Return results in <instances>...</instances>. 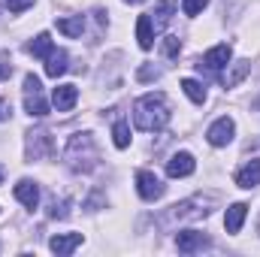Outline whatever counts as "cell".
<instances>
[{"mask_svg":"<svg viewBox=\"0 0 260 257\" xmlns=\"http://www.w3.org/2000/svg\"><path fill=\"white\" fill-rule=\"evenodd\" d=\"M76 100H79V88L76 85H58L52 91V103H55L58 112H70L76 106Z\"/></svg>","mask_w":260,"mask_h":257,"instance_id":"ba28073f","label":"cell"},{"mask_svg":"<svg viewBox=\"0 0 260 257\" xmlns=\"http://www.w3.org/2000/svg\"><path fill=\"white\" fill-rule=\"evenodd\" d=\"M79 245H82V233H58V236H52V242H49V248L61 257L73 254Z\"/></svg>","mask_w":260,"mask_h":257,"instance_id":"9c48e42d","label":"cell"},{"mask_svg":"<svg viewBox=\"0 0 260 257\" xmlns=\"http://www.w3.org/2000/svg\"><path fill=\"white\" fill-rule=\"evenodd\" d=\"M24 109H27L34 118L49 115V103L43 100V82H40L34 73L24 76Z\"/></svg>","mask_w":260,"mask_h":257,"instance_id":"3957f363","label":"cell"},{"mask_svg":"<svg viewBox=\"0 0 260 257\" xmlns=\"http://www.w3.org/2000/svg\"><path fill=\"white\" fill-rule=\"evenodd\" d=\"M9 3V12H24L27 6H34V0H6Z\"/></svg>","mask_w":260,"mask_h":257,"instance_id":"cb8c5ba5","label":"cell"},{"mask_svg":"<svg viewBox=\"0 0 260 257\" xmlns=\"http://www.w3.org/2000/svg\"><path fill=\"white\" fill-rule=\"evenodd\" d=\"M157 76H160V70H154V67H142V70H139V79H142V82L157 79Z\"/></svg>","mask_w":260,"mask_h":257,"instance_id":"d4e9b609","label":"cell"},{"mask_svg":"<svg viewBox=\"0 0 260 257\" xmlns=\"http://www.w3.org/2000/svg\"><path fill=\"white\" fill-rule=\"evenodd\" d=\"M133 124L145 133L164 130L170 124V106L164 100V94H145L133 103Z\"/></svg>","mask_w":260,"mask_h":257,"instance_id":"6da1fadb","label":"cell"},{"mask_svg":"<svg viewBox=\"0 0 260 257\" xmlns=\"http://www.w3.org/2000/svg\"><path fill=\"white\" fill-rule=\"evenodd\" d=\"M15 200H18L21 206H27V209H37V203H40V188H37L30 179H21V182L15 185Z\"/></svg>","mask_w":260,"mask_h":257,"instance_id":"30bf717a","label":"cell"},{"mask_svg":"<svg viewBox=\"0 0 260 257\" xmlns=\"http://www.w3.org/2000/svg\"><path fill=\"white\" fill-rule=\"evenodd\" d=\"M9 73H12V67H6V64H0V79H6V76H9Z\"/></svg>","mask_w":260,"mask_h":257,"instance_id":"484cf974","label":"cell"},{"mask_svg":"<svg viewBox=\"0 0 260 257\" xmlns=\"http://www.w3.org/2000/svg\"><path fill=\"white\" fill-rule=\"evenodd\" d=\"M209 6V0H182V12L185 15H200Z\"/></svg>","mask_w":260,"mask_h":257,"instance_id":"7402d4cb","label":"cell"},{"mask_svg":"<svg viewBox=\"0 0 260 257\" xmlns=\"http://www.w3.org/2000/svg\"><path fill=\"white\" fill-rule=\"evenodd\" d=\"M173 12H176V0H157L151 24H154V27H167V24H170V18H173Z\"/></svg>","mask_w":260,"mask_h":257,"instance_id":"e0dca14e","label":"cell"},{"mask_svg":"<svg viewBox=\"0 0 260 257\" xmlns=\"http://www.w3.org/2000/svg\"><path fill=\"white\" fill-rule=\"evenodd\" d=\"M136 40L142 49H151L154 46V24H151V15H139L136 18Z\"/></svg>","mask_w":260,"mask_h":257,"instance_id":"5bb4252c","label":"cell"},{"mask_svg":"<svg viewBox=\"0 0 260 257\" xmlns=\"http://www.w3.org/2000/svg\"><path fill=\"white\" fill-rule=\"evenodd\" d=\"M112 139H115V145H118V148H127V145H130L127 121H115V127H112Z\"/></svg>","mask_w":260,"mask_h":257,"instance_id":"44dd1931","label":"cell"},{"mask_svg":"<svg viewBox=\"0 0 260 257\" xmlns=\"http://www.w3.org/2000/svg\"><path fill=\"white\" fill-rule=\"evenodd\" d=\"M197 170V160L191 151H179V154H173L170 160H167V176L170 179H185V176H191Z\"/></svg>","mask_w":260,"mask_h":257,"instance_id":"5b68a950","label":"cell"},{"mask_svg":"<svg viewBox=\"0 0 260 257\" xmlns=\"http://www.w3.org/2000/svg\"><path fill=\"white\" fill-rule=\"evenodd\" d=\"M58 30H61L64 37H82V30H85V18H82V15L58 18Z\"/></svg>","mask_w":260,"mask_h":257,"instance_id":"ac0fdd59","label":"cell"},{"mask_svg":"<svg viewBox=\"0 0 260 257\" xmlns=\"http://www.w3.org/2000/svg\"><path fill=\"white\" fill-rule=\"evenodd\" d=\"M230 55H233V49H230L227 43H221V46H215V49H209V52L203 55V64L209 67V70H221V67H227Z\"/></svg>","mask_w":260,"mask_h":257,"instance_id":"8fae6325","label":"cell"},{"mask_svg":"<svg viewBox=\"0 0 260 257\" xmlns=\"http://www.w3.org/2000/svg\"><path fill=\"white\" fill-rule=\"evenodd\" d=\"M67 61H70V58H67V52H64V49H58V52L52 49V55L46 58V76H52V79L64 76V73H67V67H70Z\"/></svg>","mask_w":260,"mask_h":257,"instance_id":"9a60e30c","label":"cell"},{"mask_svg":"<svg viewBox=\"0 0 260 257\" xmlns=\"http://www.w3.org/2000/svg\"><path fill=\"white\" fill-rule=\"evenodd\" d=\"M233 133H236V124H233V118H227V115H224V118H218V121L209 127L206 139H209V142L218 148V145H227V142L233 139Z\"/></svg>","mask_w":260,"mask_h":257,"instance_id":"8992f818","label":"cell"},{"mask_svg":"<svg viewBox=\"0 0 260 257\" xmlns=\"http://www.w3.org/2000/svg\"><path fill=\"white\" fill-rule=\"evenodd\" d=\"M179 52H182L179 37H164V55L167 58H179Z\"/></svg>","mask_w":260,"mask_h":257,"instance_id":"603a6c76","label":"cell"},{"mask_svg":"<svg viewBox=\"0 0 260 257\" xmlns=\"http://www.w3.org/2000/svg\"><path fill=\"white\" fill-rule=\"evenodd\" d=\"M136 191H139V197L142 200H160L164 197V191H167V185L154 176V173H148V170H139L136 173Z\"/></svg>","mask_w":260,"mask_h":257,"instance_id":"277c9868","label":"cell"},{"mask_svg":"<svg viewBox=\"0 0 260 257\" xmlns=\"http://www.w3.org/2000/svg\"><path fill=\"white\" fill-rule=\"evenodd\" d=\"M124 3H145V0H124Z\"/></svg>","mask_w":260,"mask_h":257,"instance_id":"4316f807","label":"cell"},{"mask_svg":"<svg viewBox=\"0 0 260 257\" xmlns=\"http://www.w3.org/2000/svg\"><path fill=\"white\" fill-rule=\"evenodd\" d=\"M236 185H239V188H245V191L257 188V185H260V160H251V164H245V167L236 173Z\"/></svg>","mask_w":260,"mask_h":257,"instance_id":"7c38bea8","label":"cell"},{"mask_svg":"<svg viewBox=\"0 0 260 257\" xmlns=\"http://www.w3.org/2000/svg\"><path fill=\"white\" fill-rule=\"evenodd\" d=\"M248 73H251V64H248V61H236V64H233V70L224 76V88H236V85H239Z\"/></svg>","mask_w":260,"mask_h":257,"instance_id":"d6986e66","label":"cell"},{"mask_svg":"<svg viewBox=\"0 0 260 257\" xmlns=\"http://www.w3.org/2000/svg\"><path fill=\"white\" fill-rule=\"evenodd\" d=\"M0 115H3V112H0Z\"/></svg>","mask_w":260,"mask_h":257,"instance_id":"f1b7e54d","label":"cell"},{"mask_svg":"<svg viewBox=\"0 0 260 257\" xmlns=\"http://www.w3.org/2000/svg\"><path fill=\"white\" fill-rule=\"evenodd\" d=\"M245 215H248V206H245V203H233V206L227 209V215H224V227H227V233H239Z\"/></svg>","mask_w":260,"mask_h":257,"instance_id":"4fadbf2b","label":"cell"},{"mask_svg":"<svg viewBox=\"0 0 260 257\" xmlns=\"http://www.w3.org/2000/svg\"><path fill=\"white\" fill-rule=\"evenodd\" d=\"M182 88H185V94H188L194 103H203V100H206V88H203L197 79H182Z\"/></svg>","mask_w":260,"mask_h":257,"instance_id":"ffe728a7","label":"cell"},{"mask_svg":"<svg viewBox=\"0 0 260 257\" xmlns=\"http://www.w3.org/2000/svg\"><path fill=\"white\" fill-rule=\"evenodd\" d=\"M176 245H179V251H185V254H194V251L209 248V239H206L203 233H197V230H182V233L176 236Z\"/></svg>","mask_w":260,"mask_h":257,"instance_id":"52a82bcc","label":"cell"},{"mask_svg":"<svg viewBox=\"0 0 260 257\" xmlns=\"http://www.w3.org/2000/svg\"><path fill=\"white\" fill-rule=\"evenodd\" d=\"M27 55H34V58H49V55H52V37H49V34H37V37L27 43Z\"/></svg>","mask_w":260,"mask_h":257,"instance_id":"2e32d148","label":"cell"},{"mask_svg":"<svg viewBox=\"0 0 260 257\" xmlns=\"http://www.w3.org/2000/svg\"><path fill=\"white\" fill-rule=\"evenodd\" d=\"M0 182H3V167H0Z\"/></svg>","mask_w":260,"mask_h":257,"instance_id":"83f0119b","label":"cell"},{"mask_svg":"<svg viewBox=\"0 0 260 257\" xmlns=\"http://www.w3.org/2000/svg\"><path fill=\"white\" fill-rule=\"evenodd\" d=\"M64 157H67V164H70V170H76V173H91L97 167V160H100L97 145H94V139L88 133H76L70 139Z\"/></svg>","mask_w":260,"mask_h":257,"instance_id":"7a4b0ae2","label":"cell"}]
</instances>
